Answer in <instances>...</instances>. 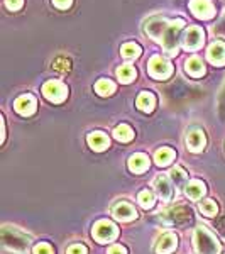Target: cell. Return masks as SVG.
<instances>
[{"label": "cell", "instance_id": "obj_35", "mask_svg": "<svg viewBox=\"0 0 225 254\" xmlns=\"http://www.w3.org/2000/svg\"><path fill=\"white\" fill-rule=\"evenodd\" d=\"M53 3H55L58 9L61 10H64V9H68L69 5L73 3V0H53Z\"/></svg>", "mask_w": 225, "mask_h": 254}, {"label": "cell", "instance_id": "obj_14", "mask_svg": "<svg viewBox=\"0 0 225 254\" xmlns=\"http://www.w3.org/2000/svg\"><path fill=\"white\" fill-rule=\"evenodd\" d=\"M205 144H207V137H205V134H203V130L193 129L186 134V147L191 153H200V151H203Z\"/></svg>", "mask_w": 225, "mask_h": 254}, {"label": "cell", "instance_id": "obj_2", "mask_svg": "<svg viewBox=\"0 0 225 254\" xmlns=\"http://www.w3.org/2000/svg\"><path fill=\"white\" fill-rule=\"evenodd\" d=\"M193 241H195V249L198 254H219L220 253V243L207 227H203V225H198V227L195 229Z\"/></svg>", "mask_w": 225, "mask_h": 254}, {"label": "cell", "instance_id": "obj_27", "mask_svg": "<svg viewBox=\"0 0 225 254\" xmlns=\"http://www.w3.org/2000/svg\"><path fill=\"white\" fill-rule=\"evenodd\" d=\"M120 53H122V56H124V58L134 60V58H137V56L141 55V48H139L136 43H125L124 46H122Z\"/></svg>", "mask_w": 225, "mask_h": 254}, {"label": "cell", "instance_id": "obj_21", "mask_svg": "<svg viewBox=\"0 0 225 254\" xmlns=\"http://www.w3.org/2000/svg\"><path fill=\"white\" fill-rule=\"evenodd\" d=\"M154 107H156V97L149 92H142L141 95L137 97V109L142 110V112L149 114L153 112Z\"/></svg>", "mask_w": 225, "mask_h": 254}, {"label": "cell", "instance_id": "obj_10", "mask_svg": "<svg viewBox=\"0 0 225 254\" xmlns=\"http://www.w3.org/2000/svg\"><path fill=\"white\" fill-rule=\"evenodd\" d=\"M168 26H169V22H168L166 19H163V17H153V19H149L146 22L144 29H146L147 34L151 36V38L161 43V39H163V36H165V31L168 29Z\"/></svg>", "mask_w": 225, "mask_h": 254}, {"label": "cell", "instance_id": "obj_8", "mask_svg": "<svg viewBox=\"0 0 225 254\" xmlns=\"http://www.w3.org/2000/svg\"><path fill=\"white\" fill-rule=\"evenodd\" d=\"M203 41H205L203 29H200L198 26H191L183 36V48L188 49V51H195V49L203 46Z\"/></svg>", "mask_w": 225, "mask_h": 254}, {"label": "cell", "instance_id": "obj_5", "mask_svg": "<svg viewBox=\"0 0 225 254\" xmlns=\"http://www.w3.org/2000/svg\"><path fill=\"white\" fill-rule=\"evenodd\" d=\"M92 236L95 237L100 244H107V243H112L118 237V227L113 222H110L107 219H102L95 222L93 225V231H92Z\"/></svg>", "mask_w": 225, "mask_h": 254}, {"label": "cell", "instance_id": "obj_15", "mask_svg": "<svg viewBox=\"0 0 225 254\" xmlns=\"http://www.w3.org/2000/svg\"><path fill=\"white\" fill-rule=\"evenodd\" d=\"M207 58L212 64H215V66H224L225 64V43L217 41V43L212 44L207 51Z\"/></svg>", "mask_w": 225, "mask_h": 254}, {"label": "cell", "instance_id": "obj_36", "mask_svg": "<svg viewBox=\"0 0 225 254\" xmlns=\"http://www.w3.org/2000/svg\"><path fill=\"white\" fill-rule=\"evenodd\" d=\"M215 32H217L219 36H224V38H225V15L222 17V20H220L219 26L215 27Z\"/></svg>", "mask_w": 225, "mask_h": 254}, {"label": "cell", "instance_id": "obj_25", "mask_svg": "<svg viewBox=\"0 0 225 254\" xmlns=\"http://www.w3.org/2000/svg\"><path fill=\"white\" fill-rule=\"evenodd\" d=\"M95 92L100 97H109V95H112V93L115 92V83H113V81H110V80H107V78H102V80L97 81Z\"/></svg>", "mask_w": 225, "mask_h": 254}, {"label": "cell", "instance_id": "obj_16", "mask_svg": "<svg viewBox=\"0 0 225 254\" xmlns=\"http://www.w3.org/2000/svg\"><path fill=\"white\" fill-rule=\"evenodd\" d=\"M154 188H156V193L163 202H169L173 198V187L169 185V180L166 176H158L154 180Z\"/></svg>", "mask_w": 225, "mask_h": 254}, {"label": "cell", "instance_id": "obj_28", "mask_svg": "<svg viewBox=\"0 0 225 254\" xmlns=\"http://www.w3.org/2000/svg\"><path fill=\"white\" fill-rule=\"evenodd\" d=\"M200 212L207 217H214L219 212V207L214 200H203V202H200Z\"/></svg>", "mask_w": 225, "mask_h": 254}, {"label": "cell", "instance_id": "obj_29", "mask_svg": "<svg viewBox=\"0 0 225 254\" xmlns=\"http://www.w3.org/2000/svg\"><path fill=\"white\" fill-rule=\"evenodd\" d=\"M53 68L56 69V71H61V73H66L71 69V61L68 58H64V56H59V58H56L53 61Z\"/></svg>", "mask_w": 225, "mask_h": 254}, {"label": "cell", "instance_id": "obj_7", "mask_svg": "<svg viewBox=\"0 0 225 254\" xmlns=\"http://www.w3.org/2000/svg\"><path fill=\"white\" fill-rule=\"evenodd\" d=\"M43 93L49 102L61 104V102H64V98L68 97V88H66V85L61 83L59 80H51V81H46V83H44Z\"/></svg>", "mask_w": 225, "mask_h": 254}, {"label": "cell", "instance_id": "obj_9", "mask_svg": "<svg viewBox=\"0 0 225 254\" xmlns=\"http://www.w3.org/2000/svg\"><path fill=\"white\" fill-rule=\"evenodd\" d=\"M190 9L198 19H212L215 15V7L212 3V0H191Z\"/></svg>", "mask_w": 225, "mask_h": 254}, {"label": "cell", "instance_id": "obj_1", "mask_svg": "<svg viewBox=\"0 0 225 254\" xmlns=\"http://www.w3.org/2000/svg\"><path fill=\"white\" fill-rule=\"evenodd\" d=\"M31 244V237L22 234L20 231L14 227H2V246L5 249H9L12 253H17V254H26L27 249H29Z\"/></svg>", "mask_w": 225, "mask_h": 254}, {"label": "cell", "instance_id": "obj_18", "mask_svg": "<svg viewBox=\"0 0 225 254\" xmlns=\"http://www.w3.org/2000/svg\"><path fill=\"white\" fill-rule=\"evenodd\" d=\"M127 166H129V170L132 171V173H144V171L149 168V158L146 156V154H142V153H136V154H132V156L129 158V161H127Z\"/></svg>", "mask_w": 225, "mask_h": 254}, {"label": "cell", "instance_id": "obj_17", "mask_svg": "<svg viewBox=\"0 0 225 254\" xmlns=\"http://www.w3.org/2000/svg\"><path fill=\"white\" fill-rule=\"evenodd\" d=\"M87 141H88V146L92 147L93 151H97V153H102V151H105L110 146V139L107 134L98 132V130L97 132L88 134Z\"/></svg>", "mask_w": 225, "mask_h": 254}, {"label": "cell", "instance_id": "obj_32", "mask_svg": "<svg viewBox=\"0 0 225 254\" xmlns=\"http://www.w3.org/2000/svg\"><path fill=\"white\" fill-rule=\"evenodd\" d=\"M66 254H88V249H87V246H83V244H73L68 248Z\"/></svg>", "mask_w": 225, "mask_h": 254}, {"label": "cell", "instance_id": "obj_22", "mask_svg": "<svg viewBox=\"0 0 225 254\" xmlns=\"http://www.w3.org/2000/svg\"><path fill=\"white\" fill-rule=\"evenodd\" d=\"M176 158V153H174L173 149H169V147H161V149L156 151V154H154V163H156L158 166H168L173 163V159Z\"/></svg>", "mask_w": 225, "mask_h": 254}, {"label": "cell", "instance_id": "obj_12", "mask_svg": "<svg viewBox=\"0 0 225 254\" xmlns=\"http://www.w3.org/2000/svg\"><path fill=\"white\" fill-rule=\"evenodd\" d=\"M178 246V236L173 234V232H166L159 237V241L154 246V251L156 254H169L176 249Z\"/></svg>", "mask_w": 225, "mask_h": 254}, {"label": "cell", "instance_id": "obj_34", "mask_svg": "<svg viewBox=\"0 0 225 254\" xmlns=\"http://www.w3.org/2000/svg\"><path fill=\"white\" fill-rule=\"evenodd\" d=\"M109 254H127V249L122 244H113L109 248Z\"/></svg>", "mask_w": 225, "mask_h": 254}, {"label": "cell", "instance_id": "obj_20", "mask_svg": "<svg viewBox=\"0 0 225 254\" xmlns=\"http://www.w3.org/2000/svg\"><path fill=\"white\" fill-rule=\"evenodd\" d=\"M185 69H186L188 75L193 76V78H200V76H202L203 73H205V66H203V61L200 60L198 56H191V58L186 61Z\"/></svg>", "mask_w": 225, "mask_h": 254}, {"label": "cell", "instance_id": "obj_23", "mask_svg": "<svg viewBox=\"0 0 225 254\" xmlns=\"http://www.w3.org/2000/svg\"><path fill=\"white\" fill-rule=\"evenodd\" d=\"M113 137L117 139V141L120 142H129L134 139V130L132 127L127 126V124H120L115 127V130H113Z\"/></svg>", "mask_w": 225, "mask_h": 254}, {"label": "cell", "instance_id": "obj_26", "mask_svg": "<svg viewBox=\"0 0 225 254\" xmlns=\"http://www.w3.org/2000/svg\"><path fill=\"white\" fill-rule=\"evenodd\" d=\"M137 200H139V205H141L142 208H146V210L153 208V207H154V203H156L153 191H149V190H142L141 193L137 195Z\"/></svg>", "mask_w": 225, "mask_h": 254}, {"label": "cell", "instance_id": "obj_4", "mask_svg": "<svg viewBox=\"0 0 225 254\" xmlns=\"http://www.w3.org/2000/svg\"><path fill=\"white\" fill-rule=\"evenodd\" d=\"M183 26H185V22H183L181 19H178V20L169 22L168 29L165 31V36H163V39H161V44L169 56L178 55V36H179V31L183 29Z\"/></svg>", "mask_w": 225, "mask_h": 254}, {"label": "cell", "instance_id": "obj_33", "mask_svg": "<svg viewBox=\"0 0 225 254\" xmlns=\"http://www.w3.org/2000/svg\"><path fill=\"white\" fill-rule=\"evenodd\" d=\"M22 3H24V0H5L7 9H10V10H19L20 7H22Z\"/></svg>", "mask_w": 225, "mask_h": 254}, {"label": "cell", "instance_id": "obj_19", "mask_svg": "<svg viewBox=\"0 0 225 254\" xmlns=\"http://www.w3.org/2000/svg\"><path fill=\"white\" fill-rule=\"evenodd\" d=\"M205 191H207L205 183L200 182V180H191V182H188L186 187H185V193H186V196H190L191 200L203 198Z\"/></svg>", "mask_w": 225, "mask_h": 254}, {"label": "cell", "instance_id": "obj_6", "mask_svg": "<svg viewBox=\"0 0 225 254\" xmlns=\"http://www.w3.org/2000/svg\"><path fill=\"white\" fill-rule=\"evenodd\" d=\"M147 71H149V75L153 76V78L166 80L173 75V64H171L166 58L156 55L149 60V63H147Z\"/></svg>", "mask_w": 225, "mask_h": 254}, {"label": "cell", "instance_id": "obj_13", "mask_svg": "<svg viewBox=\"0 0 225 254\" xmlns=\"http://www.w3.org/2000/svg\"><path fill=\"white\" fill-rule=\"evenodd\" d=\"M14 107L20 114V116L29 117V116H32V114L36 112V109H38V102H36V98L32 97L31 93H27V95H22V97H19L17 100H15Z\"/></svg>", "mask_w": 225, "mask_h": 254}, {"label": "cell", "instance_id": "obj_31", "mask_svg": "<svg viewBox=\"0 0 225 254\" xmlns=\"http://www.w3.org/2000/svg\"><path fill=\"white\" fill-rule=\"evenodd\" d=\"M32 254H55V249H53L48 243H41L34 248Z\"/></svg>", "mask_w": 225, "mask_h": 254}, {"label": "cell", "instance_id": "obj_24", "mask_svg": "<svg viewBox=\"0 0 225 254\" xmlns=\"http://www.w3.org/2000/svg\"><path fill=\"white\" fill-rule=\"evenodd\" d=\"M117 76L122 83H130V81H134V78L137 76V71L132 64H122V66L117 69Z\"/></svg>", "mask_w": 225, "mask_h": 254}, {"label": "cell", "instance_id": "obj_11", "mask_svg": "<svg viewBox=\"0 0 225 254\" xmlns=\"http://www.w3.org/2000/svg\"><path fill=\"white\" fill-rule=\"evenodd\" d=\"M112 214L117 220H120V222H130V220L137 219V210L127 202L115 203L112 208Z\"/></svg>", "mask_w": 225, "mask_h": 254}, {"label": "cell", "instance_id": "obj_3", "mask_svg": "<svg viewBox=\"0 0 225 254\" xmlns=\"http://www.w3.org/2000/svg\"><path fill=\"white\" fill-rule=\"evenodd\" d=\"M158 219L165 225H169V227H173V225H183L193 219V210L186 205H178L161 212Z\"/></svg>", "mask_w": 225, "mask_h": 254}, {"label": "cell", "instance_id": "obj_30", "mask_svg": "<svg viewBox=\"0 0 225 254\" xmlns=\"http://www.w3.org/2000/svg\"><path fill=\"white\" fill-rule=\"evenodd\" d=\"M169 178L173 180V183H176V185H183V182L186 180V173L181 166H174L173 170L169 171Z\"/></svg>", "mask_w": 225, "mask_h": 254}]
</instances>
